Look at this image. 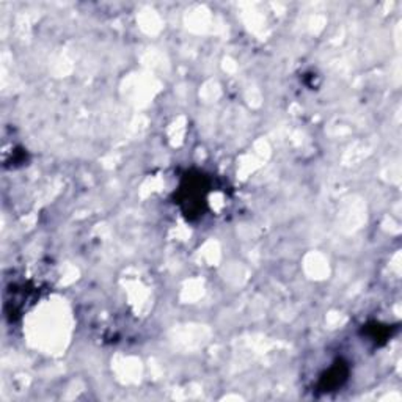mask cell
I'll list each match as a JSON object with an SVG mask.
<instances>
[{
	"instance_id": "cell-1",
	"label": "cell",
	"mask_w": 402,
	"mask_h": 402,
	"mask_svg": "<svg viewBox=\"0 0 402 402\" xmlns=\"http://www.w3.org/2000/svg\"><path fill=\"white\" fill-rule=\"evenodd\" d=\"M211 191V181L201 171H187L178 187L176 201L181 212L187 220H196L204 216L208 209V195Z\"/></svg>"
},
{
	"instance_id": "cell-2",
	"label": "cell",
	"mask_w": 402,
	"mask_h": 402,
	"mask_svg": "<svg viewBox=\"0 0 402 402\" xmlns=\"http://www.w3.org/2000/svg\"><path fill=\"white\" fill-rule=\"evenodd\" d=\"M349 377V366L344 361H337L325 371L319 379V390L322 391H333L339 388Z\"/></svg>"
},
{
	"instance_id": "cell-3",
	"label": "cell",
	"mask_w": 402,
	"mask_h": 402,
	"mask_svg": "<svg viewBox=\"0 0 402 402\" xmlns=\"http://www.w3.org/2000/svg\"><path fill=\"white\" fill-rule=\"evenodd\" d=\"M366 335L369 337V339L376 341L377 344H384L386 343V339L391 337V327L390 325H382L379 322H373L366 325Z\"/></svg>"
}]
</instances>
